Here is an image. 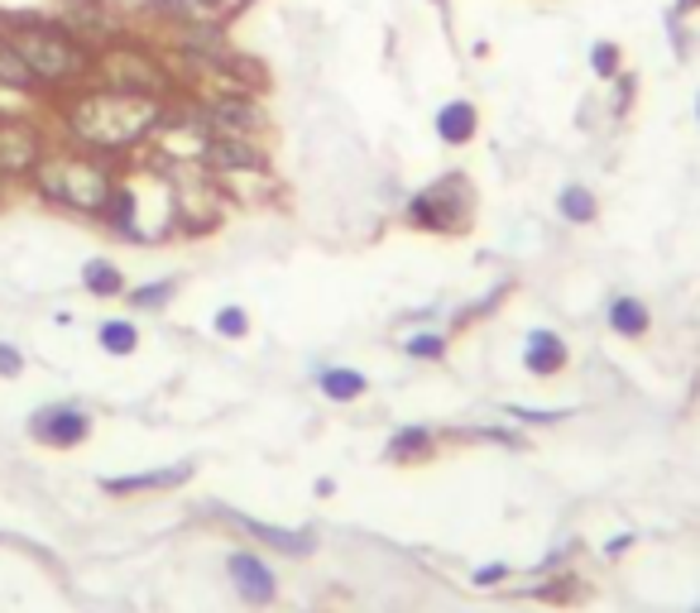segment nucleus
I'll use <instances>...</instances> for the list:
<instances>
[{"mask_svg": "<svg viewBox=\"0 0 700 613\" xmlns=\"http://www.w3.org/2000/svg\"><path fill=\"white\" fill-rule=\"evenodd\" d=\"M696 613H700V609H696Z\"/></svg>", "mask_w": 700, "mask_h": 613, "instance_id": "obj_35", "label": "nucleus"}, {"mask_svg": "<svg viewBox=\"0 0 700 613\" xmlns=\"http://www.w3.org/2000/svg\"><path fill=\"white\" fill-rule=\"evenodd\" d=\"M667 34H672V43H677V58L687 63V58H691V29H687V20H681L677 10H667Z\"/></svg>", "mask_w": 700, "mask_h": 613, "instance_id": "obj_27", "label": "nucleus"}, {"mask_svg": "<svg viewBox=\"0 0 700 613\" xmlns=\"http://www.w3.org/2000/svg\"><path fill=\"white\" fill-rule=\"evenodd\" d=\"M557 211H562V221H572V226H590L595 216H600V201H595L590 187L566 183L562 197H557Z\"/></svg>", "mask_w": 700, "mask_h": 613, "instance_id": "obj_20", "label": "nucleus"}, {"mask_svg": "<svg viewBox=\"0 0 700 613\" xmlns=\"http://www.w3.org/2000/svg\"><path fill=\"white\" fill-rule=\"evenodd\" d=\"M212 326H216V335H226V341H245V335H250V316H245V306H222Z\"/></svg>", "mask_w": 700, "mask_h": 613, "instance_id": "obj_24", "label": "nucleus"}, {"mask_svg": "<svg viewBox=\"0 0 700 613\" xmlns=\"http://www.w3.org/2000/svg\"><path fill=\"white\" fill-rule=\"evenodd\" d=\"M0 92H14V96H43V92H39V82H34V72L24 67L20 49H14L10 29H0Z\"/></svg>", "mask_w": 700, "mask_h": 613, "instance_id": "obj_15", "label": "nucleus"}, {"mask_svg": "<svg viewBox=\"0 0 700 613\" xmlns=\"http://www.w3.org/2000/svg\"><path fill=\"white\" fill-rule=\"evenodd\" d=\"M193 479V465H168V470H144V475H125V479H106V493H115V499H125V493H154V489H178Z\"/></svg>", "mask_w": 700, "mask_h": 613, "instance_id": "obj_14", "label": "nucleus"}, {"mask_svg": "<svg viewBox=\"0 0 700 613\" xmlns=\"http://www.w3.org/2000/svg\"><path fill=\"white\" fill-rule=\"evenodd\" d=\"M0 29H10L14 49H20L24 67L34 72L43 96H68V92H78V86L92 82L96 43L72 34L58 14H39V10L10 14V10H0Z\"/></svg>", "mask_w": 700, "mask_h": 613, "instance_id": "obj_2", "label": "nucleus"}, {"mask_svg": "<svg viewBox=\"0 0 700 613\" xmlns=\"http://www.w3.org/2000/svg\"><path fill=\"white\" fill-rule=\"evenodd\" d=\"M173 293H178V283H173V279L130 288V306H140V312H158V306H168V302H173Z\"/></svg>", "mask_w": 700, "mask_h": 613, "instance_id": "obj_23", "label": "nucleus"}, {"mask_svg": "<svg viewBox=\"0 0 700 613\" xmlns=\"http://www.w3.org/2000/svg\"><path fill=\"white\" fill-rule=\"evenodd\" d=\"M413 360H442L446 355V335L442 331H422V335H413V341L403 345Z\"/></svg>", "mask_w": 700, "mask_h": 613, "instance_id": "obj_26", "label": "nucleus"}, {"mask_svg": "<svg viewBox=\"0 0 700 613\" xmlns=\"http://www.w3.org/2000/svg\"><path fill=\"white\" fill-rule=\"evenodd\" d=\"M504 413L518 417V422H533V427H547V422H562L566 417V413H537V407H518V403H508Z\"/></svg>", "mask_w": 700, "mask_h": 613, "instance_id": "obj_28", "label": "nucleus"}, {"mask_svg": "<svg viewBox=\"0 0 700 613\" xmlns=\"http://www.w3.org/2000/svg\"><path fill=\"white\" fill-rule=\"evenodd\" d=\"M432 446H436V436H432L428 427H403V432L384 446V460H393V465H418V460L432 456Z\"/></svg>", "mask_w": 700, "mask_h": 613, "instance_id": "obj_17", "label": "nucleus"}, {"mask_svg": "<svg viewBox=\"0 0 700 613\" xmlns=\"http://www.w3.org/2000/svg\"><path fill=\"white\" fill-rule=\"evenodd\" d=\"M29 432H34L43 446H78V441H86V432H92V417L72 403H58V407H43V413L29 417Z\"/></svg>", "mask_w": 700, "mask_h": 613, "instance_id": "obj_9", "label": "nucleus"}, {"mask_svg": "<svg viewBox=\"0 0 700 613\" xmlns=\"http://www.w3.org/2000/svg\"><path fill=\"white\" fill-rule=\"evenodd\" d=\"M652 326V312L644 298H615L609 302V331L624 335V341H638V335H648Z\"/></svg>", "mask_w": 700, "mask_h": 613, "instance_id": "obj_16", "label": "nucleus"}, {"mask_svg": "<svg viewBox=\"0 0 700 613\" xmlns=\"http://www.w3.org/2000/svg\"><path fill=\"white\" fill-rule=\"evenodd\" d=\"M672 10L681 14V20H687V14H696V10H700V0H672Z\"/></svg>", "mask_w": 700, "mask_h": 613, "instance_id": "obj_32", "label": "nucleus"}, {"mask_svg": "<svg viewBox=\"0 0 700 613\" xmlns=\"http://www.w3.org/2000/svg\"><path fill=\"white\" fill-rule=\"evenodd\" d=\"M634 101H638V77H634V72H619V77H615V101H609V115H615V121H624V115L634 111Z\"/></svg>", "mask_w": 700, "mask_h": 613, "instance_id": "obj_25", "label": "nucleus"}, {"mask_svg": "<svg viewBox=\"0 0 700 613\" xmlns=\"http://www.w3.org/2000/svg\"><path fill=\"white\" fill-rule=\"evenodd\" d=\"M49 149L39 121L29 115H0V183H29V173Z\"/></svg>", "mask_w": 700, "mask_h": 613, "instance_id": "obj_7", "label": "nucleus"}, {"mask_svg": "<svg viewBox=\"0 0 700 613\" xmlns=\"http://www.w3.org/2000/svg\"><path fill=\"white\" fill-rule=\"evenodd\" d=\"M202 106V121H207L212 135H250V139H265L269 135V111L259 92H197L187 86Z\"/></svg>", "mask_w": 700, "mask_h": 613, "instance_id": "obj_6", "label": "nucleus"}, {"mask_svg": "<svg viewBox=\"0 0 700 613\" xmlns=\"http://www.w3.org/2000/svg\"><path fill=\"white\" fill-rule=\"evenodd\" d=\"M115 183H121V173L106 154H92V149H43V158L29 173V187L53 201V207H63L72 216H96L106 211V201L115 193Z\"/></svg>", "mask_w": 700, "mask_h": 613, "instance_id": "obj_3", "label": "nucleus"}, {"mask_svg": "<svg viewBox=\"0 0 700 613\" xmlns=\"http://www.w3.org/2000/svg\"><path fill=\"white\" fill-rule=\"evenodd\" d=\"M317 384H322V393L331 403H356V398H364V388H370V378H364L360 370H322L317 374Z\"/></svg>", "mask_w": 700, "mask_h": 613, "instance_id": "obj_19", "label": "nucleus"}, {"mask_svg": "<svg viewBox=\"0 0 700 613\" xmlns=\"http://www.w3.org/2000/svg\"><path fill=\"white\" fill-rule=\"evenodd\" d=\"M590 72L600 82H615L619 72H624V49L615 39H600V43H590Z\"/></svg>", "mask_w": 700, "mask_h": 613, "instance_id": "obj_22", "label": "nucleus"}, {"mask_svg": "<svg viewBox=\"0 0 700 613\" xmlns=\"http://www.w3.org/2000/svg\"><path fill=\"white\" fill-rule=\"evenodd\" d=\"M696 121H700V96H696Z\"/></svg>", "mask_w": 700, "mask_h": 613, "instance_id": "obj_33", "label": "nucleus"}, {"mask_svg": "<svg viewBox=\"0 0 700 613\" xmlns=\"http://www.w3.org/2000/svg\"><path fill=\"white\" fill-rule=\"evenodd\" d=\"M82 288L92 298H121L125 293V273L111 264V259H86L82 264Z\"/></svg>", "mask_w": 700, "mask_h": 613, "instance_id": "obj_18", "label": "nucleus"}, {"mask_svg": "<svg viewBox=\"0 0 700 613\" xmlns=\"http://www.w3.org/2000/svg\"><path fill=\"white\" fill-rule=\"evenodd\" d=\"M566 360H572V350L557 331H528V345H523V370L537 374V378H552L566 370Z\"/></svg>", "mask_w": 700, "mask_h": 613, "instance_id": "obj_13", "label": "nucleus"}, {"mask_svg": "<svg viewBox=\"0 0 700 613\" xmlns=\"http://www.w3.org/2000/svg\"><path fill=\"white\" fill-rule=\"evenodd\" d=\"M216 518H226L230 528H240V532L259 537V542L274 547V551H284V557H312V532H284V528H274V522H259V518L230 513V508H222Z\"/></svg>", "mask_w": 700, "mask_h": 613, "instance_id": "obj_12", "label": "nucleus"}, {"mask_svg": "<svg viewBox=\"0 0 700 613\" xmlns=\"http://www.w3.org/2000/svg\"><path fill=\"white\" fill-rule=\"evenodd\" d=\"M629 547H634V537H629V532H619L615 542H609V557H619V551H629Z\"/></svg>", "mask_w": 700, "mask_h": 613, "instance_id": "obj_31", "label": "nucleus"}, {"mask_svg": "<svg viewBox=\"0 0 700 613\" xmlns=\"http://www.w3.org/2000/svg\"><path fill=\"white\" fill-rule=\"evenodd\" d=\"M92 82L115 86V92H135V96H154V101H173L187 92L178 63L168 58V49H158L150 39L135 34H111L106 43H96V67Z\"/></svg>", "mask_w": 700, "mask_h": 613, "instance_id": "obj_4", "label": "nucleus"}, {"mask_svg": "<svg viewBox=\"0 0 700 613\" xmlns=\"http://www.w3.org/2000/svg\"><path fill=\"white\" fill-rule=\"evenodd\" d=\"M96 341H101V350H106V355H135V345H140V331H135V321H125V316H111V321H101Z\"/></svg>", "mask_w": 700, "mask_h": 613, "instance_id": "obj_21", "label": "nucleus"}, {"mask_svg": "<svg viewBox=\"0 0 700 613\" xmlns=\"http://www.w3.org/2000/svg\"><path fill=\"white\" fill-rule=\"evenodd\" d=\"M403 221L428 236H465L475 221V183L465 173H442L436 183L408 197Z\"/></svg>", "mask_w": 700, "mask_h": 613, "instance_id": "obj_5", "label": "nucleus"}, {"mask_svg": "<svg viewBox=\"0 0 700 613\" xmlns=\"http://www.w3.org/2000/svg\"><path fill=\"white\" fill-rule=\"evenodd\" d=\"M432 129H436V139L451 144V149H465L475 135H480V111H475V101H446V106H436L432 115Z\"/></svg>", "mask_w": 700, "mask_h": 613, "instance_id": "obj_11", "label": "nucleus"}, {"mask_svg": "<svg viewBox=\"0 0 700 613\" xmlns=\"http://www.w3.org/2000/svg\"><path fill=\"white\" fill-rule=\"evenodd\" d=\"M197 164L207 168L212 178H226V173H259V168H269V149H265V139H250V135H207Z\"/></svg>", "mask_w": 700, "mask_h": 613, "instance_id": "obj_8", "label": "nucleus"}, {"mask_svg": "<svg viewBox=\"0 0 700 613\" xmlns=\"http://www.w3.org/2000/svg\"><path fill=\"white\" fill-rule=\"evenodd\" d=\"M164 106L168 101L86 82L78 92L58 96V121H63V135L78 144V149L115 158V154H130V149H140V144L154 139L158 121H164Z\"/></svg>", "mask_w": 700, "mask_h": 613, "instance_id": "obj_1", "label": "nucleus"}, {"mask_svg": "<svg viewBox=\"0 0 700 613\" xmlns=\"http://www.w3.org/2000/svg\"><path fill=\"white\" fill-rule=\"evenodd\" d=\"M20 370H24V355H20V350H14V345H6V341H0V374H6V378H14Z\"/></svg>", "mask_w": 700, "mask_h": 613, "instance_id": "obj_30", "label": "nucleus"}, {"mask_svg": "<svg viewBox=\"0 0 700 613\" xmlns=\"http://www.w3.org/2000/svg\"><path fill=\"white\" fill-rule=\"evenodd\" d=\"M504 575H508V565H504V561H490V565H480L471 580H475L480 590H490V585H504Z\"/></svg>", "mask_w": 700, "mask_h": 613, "instance_id": "obj_29", "label": "nucleus"}, {"mask_svg": "<svg viewBox=\"0 0 700 613\" xmlns=\"http://www.w3.org/2000/svg\"><path fill=\"white\" fill-rule=\"evenodd\" d=\"M226 571H230V585L240 590V600L245 604H255V609H265L274 604V594H279V580H274V571L259 557H250V551H236V557L226 561Z\"/></svg>", "mask_w": 700, "mask_h": 613, "instance_id": "obj_10", "label": "nucleus"}, {"mask_svg": "<svg viewBox=\"0 0 700 613\" xmlns=\"http://www.w3.org/2000/svg\"><path fill=\"white\" fill-rule=\"evenodd\" d=\"M432 6H436V10H442V6H446V0H432Z\"/></svg>", "mask_w": 700, "mask_h": 613, "instance_id": "obj_34", "label": "nucleus"}]
</instances>
